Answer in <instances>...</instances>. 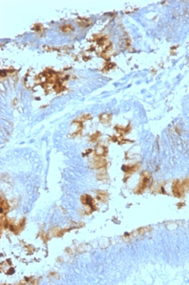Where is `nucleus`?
Masks as SVG:
<instances>
[{
  "label": "nucleus",
  "instance_id": "obj_1",
  "mask_svg": "<svg viewBox=\"0 0 189 285\" xmlns=\"http://www.w3.org/2000/svg\"><path fill=\"white\" fill-rule=\"evenodd\" d=\"M149 179H150V175H149L148 172H146L143 173V174L142 175L141 178L140 182L137 188L136 189V192L137 193L140 194L145 190L146 189V188L148 186Z\"/></svg>",
  "mask_w": 189,
  "mask_h": 285
},
{
  "label": "nucleus",
  "instance_id": "obj_2",
  "mask_svg": "<svg viewBox=\"0 0 189 285\" xmlns=\"http://www.w3.org/2000/svg\"><path fill=\"white\" fill-rule=\"evenodd\" d=\"M72 29H73L72 27H71L70 25H64V27H62V30L64 32H69L72 31Z\"/></svg>",
  "mask_w": 189,
  "mask_h": 285
}]
</instances>
